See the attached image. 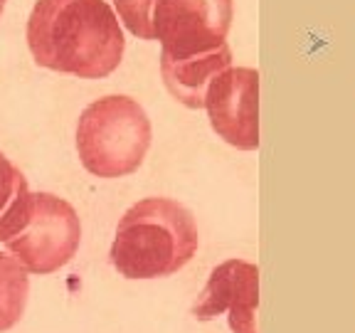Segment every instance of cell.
<instances>
[{"label": "cell", "instance_id": "cell-1", "mask_svg": "<svg viewBox=\"0 0 355 333\" xmlns=\"http://www.w3.org/2000/svg\"><path fill=\"white\" fill-rule=\"evenodd\" d=\"M25 35L40 67L79 79L109 77L126 50L119 15L106 0H37Z\"/></svg>", "mask_w": 355, "mask_h": 333}, {"label": "cell", "instance_id": "cell-7", "mask_svg": "<svg viewBox=\"0 0 355 333\" xmlns=\"http://www.w3.org/2000/svg\"><path fill=\"white\" fill-rule=\"evenodd\" d=\"M259 306V266L244 259L217 264L193 306L198 321H212L227 314L232 333H257L254 311Z\"/></svg>", "mask_w": 355, "mask_h": 333}, {"label": "cell", "instance_id": "cell-9", "mask_svg": "<svg viewBox=\"0 0 355 333\" xmlns=\"http://www.w3.org/2000/svg\"><path fill=\"white\" fill-rule=\"evenodd\" d=\"M30 203H33V190L28 185V178L0 151V242L3 244L25 228Z\"/></svg>", "mask_w": 355, "mask_h": 333}, {"label": "cell", "instance_id": "cell-10", "mask_svg": "<svg viewBox=\"0 0 355 333\" xmlns=\"http://www.w3.org/2000/svg\"><path fill=\"white\" fill-rule=\"evenodd\" d=\"M30 272L10 252H0V333L10 331L25 314Z\"/></svg>", "mask_w": 355, "mask_h": 333}, {"label": "cell", "instance_id": "cell-12", "mask_svg": "<svg viewBox=\"0 0 355 333\" xmlns=\"http://www.w3.org/2000/svg\"><path fill=\"white\" fill-rule=\"evenodd\" d=\"M3 10H6V0H0V15H3Z\"/></svg>", "mask_w": 355, "mask_h": 333}, {"label": "cell", "instance_id": "cell-6", "mask_svg": "<svg viewBox=\"0 0 355 333\" xmlns=\"http://www.w3.org/2000/svg\"><path fill=\"white\" fill-rule=\"evenodd\" d=\"M205 111L212 131L237 151L259 148V72L227 67L207 87Z\"/></svg>", "mask_w": 355, "mask_h": 333}, {"label": "cell", "instance_id": "cell-5", "mask_svg": "<svg viewBox=\"0 0 355 333\" xmlns=\"http://www.w3.org/2000/svg\"><path fill=\"white\" fill-rule=\"evenodd\" d=\"M232 17L234 0H158L153 37L161 42V57L188 60L220 50Z\"/></svg>", "mask_w": 355, "mask_h": 333}, {"label": "cell", "instance_id": "cell-2", "mask_svg": "<svg viewBox=\"0 0 355 333\" xmlns=\"http://www.w3.org/2000/svg\"><path fill=\"white\" fill-rule=\"evenodd\" d=\"M200 244L193 212L173 198L133 203L116 225L109 262L123 279H163L180 272Z\"/></svg>", "mask_w": 355, "mask_h": 333}, {"label": "cell", "instance_id": "cell-3", "mask_svg": "<svg viewBox=\"0 0 355 333\" xmlns=\"http://www.w3.org/2000/svg\"><path fill=\"white\" fill-rule=\"evenodd\" d=\"M153 128L146 109L126 94L92 101L77 121V153L92 176L126 178L146 161Z\"/></svg>", "mask_w": 355, "mask_h": 333}, {"label": "cell", "instance_id": "cell-11", "mask_svg": "<svg viewBox=\"0 0 355 333\" xmlns=\"http://www.w3.org/2000/svg\"><path fill=\"white\" fill-rule=\"evenodd\" d=\"M158 0H114V10L126 30L139 40L153 37V10Z\"/></svg>", "mask_w": 355, "mask_h": 333}, {"label": "cell", "instance_id": "cell-4", "mask_svg": "<svg viewBox=\"0 0 355 333\" xmlns=\"http://www.w3.org/2000/svg\"><path fill=\"white\" fill-rule=\"evenodd\" d=\"M82 242V220L64 198L55 193H33L25 228L6 242V250L30 274L47 277L60 272L77 255Z\"/></svg>", "mask_w": 355, "mask_h": 333}, {"label": "cell", "instance_id": "cell-8", "mask_svg": "<svg viewBox=\"0 0 355 333\" xmlns=\"http://www.w3.org/2000/svg\"><path fill=\"white\" fill-rule=\"evenodd\" d=\"M227 67H232V50H230L227 42L210 55L188 57V60H166V57H161L163 84H166L173 99L178 104L188 106V109H205L207 87Z\"/></svg>", "mask_w": 355, "mask_h": 333}]
</instances>
